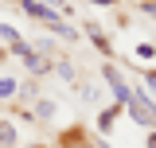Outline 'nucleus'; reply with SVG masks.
Wrapping results in <instances>:
<instances>
[{
	"label": "nucleus",
	"mask_w": 156,
	"mask_h": 148,
	"mask_svg": "<svg viewBox=\"0 0 156 148\" xmlns=\"http://www.w3.org/2000/svg\"><path fill=\"white\" fill-rule=\"evenodd\" d=\"M82 97H86V101H98L101 90H98V86H82Z\"/></svg>",
	"instance_id": "obj_15"
},
{
	"label": "nucleus",
	"mask_w": 156,
	"mask_h": 148,
	"mask_svg": "<svg viewBox=\"0 0 156 148\" xmlns=\"http://www.w3.org/2000/svg\"><path fill=\"white\" fill-rule=\"evenodd\" d=\"M117 4H121V0H117Z\"/></svg>",
	"instance_id": "obj_20"
},
{
	"label": "nucleus",
	"mask_w": 156,
	"mask_h": 148,
	"mask_svg": "<svg viewBox=\"0 0 156 148\" xmlns=\"http://www.w3.org/2000/svg\"><path fill=\"white\" fill-rule=\"evenodd\" d=\"M133 55H136V58H156V47H152V43H136Z\"/></svg>",
	"instance_id": "obj_13"
},
{
	"label": "nucleus",
	"mask_w": 156,
	"mask_h": 148,
	"mask_svg": "<svg viewBox=\"0 0 156 148\" xmlns=\"http://www.w3.org/2000/svg\"><path fill=\"white\" fill-rule=\"evenodd\" d=\"M55 117H58V101L39 93L35 101H31V121H55Z\"/></svg>",
	"instance_id": "obj_7"
},
{
	"label": "nucleus",
	"mask_w": 156,
	"mask_h": 148,
	"mask_svg": "<svg viewBox=\"0 0 156 148\" xmlns=\"http://www.w3.org/2000/svg\"><path fill=\"white\" fill-rule=\"evenodd\" d=\"M136 82H140V86H144V93H148V97L156 101V66H148V70H140V74H136Z\"/></svg>",
	"instance_id": "obj_12"
},
{
	"label": "nucleus",
	"mask_w": 156,
	"mask_h": 148,
	"mask_svg": "<svg viewBox=\"0 0 156 148\" xmlns=\"http://www.w3.org/2000/svg\"><path fill=\"white\" fill-rule=\"evenodd\" d=\"M0 39H4V47H8V51H12V55H16V58H23V55H31V43H27V39L20 35L16 27H12V23H4V19H0Z\"/></svg>",
	"instance_id": "obj_5"
},
{
	"label": "nucleus",
	"mask_w": 156,
	"mask_h": 148,
	"mask_svg": "<svg viewBox=\"0 0 156 148\" xmlns=\"http://www.w3.org/2000/svg\"><path fill=\"white\" fill-rule=\"evenodd\" d=\"M51 74H58L66 86H74V90H78V66L70 62V58H55V70H51Z\"/></svg>",
	"instance_id": "obj_10"
},
{
	"label": "nucleus",
	"mask_w": 156,
	"mask_h": 148,
	"mask_svg": "<svg viewBox=\"0 0 156 148\" xmlns=\"http://www.w3.org/2000/svg\"><path fill=\"white\" fill-rule=\"evenodd\" d=\"M125 113L133 117L136 125H144V129H156V101L144 93V86L136 82L133 93H129V101H125Z\"/></svg>",
	"instance_id": "obj_1"
},
{
	"label": "nucleus",
	"mask_w": 156,
	"mask_h": 148,
	"mask_svg": "<svg viewBox=\"0 0 156 148\" xmlns=\"http://www.w3.org/2000/svg\"><path fill=\"white\" fill-rule=\"evenodd\" d=\"M101 82L109 86V93H113V101H117V105H125V101H129V93H133V82L125 78V70H121L117 62H109V58L101 62Z\"/></svg>",
	"instance_id": "obj_2"
},
{
	"label": "nucleus",
	"mask_w": 156,
	"mask_h": 148,
	"mask_svg": "<svg viewBox=\"0 0 156 148\" xmlns=\"http://www.w3.org/2000/svg\"><path fill=\"white\" fill-rule=\"evenodd\" d=\"M20 62H23V70L31 74L35 82H39V78H47V74L55 70V58H51V55H43V51H35V47H31V55H23Z\"/></svg>",
	"instance_id": "obj_4"
},
{
	"label": "nucleus",
	"mask_w": 156,
	"mask_h": 148,
	"mask_svg": "<svg viewBox=\"0 0 156 148\" xmlns=\"http://www.w3.org/2000/svg\"><path fill=\"white\" fill-rule=\"evenodd\" d=\"M4 58H8V51H4V47H0V66H4Z\"/></svg>",
	"instance_id": "obj_18"
},
{
	"label": "nucleus",
	"mask_w": 156,
	"mask_h": 148,
	"mask_svg": "<svg viewBox=\"0 0 156 148\" xmlns=\"http://www.w3.org/2000/svg\"><path fill=\"white\" fill-rule=\"evenodd\" d=\"M144 148H156V129L148 132V144H144Z\"/></svg>",
	"instance_id": "obj_17"
},
{
	"label": "nucleus",
	"mask_w": 156,
	"mask_h": 148,
	"mask_svg": "<svg viewBox=\"0 0 156 148\" xmlns=\"http://www.w3.org/2000/svg\"><path fill=\"white\" fill-rule=\"evenodd\" d=\"M43 4H47V8H58V12H62V8H70V0H43Z\"/></svg>",
	"instance_id": "obj_16"
},
{
	"label": "nucleus",
	"mask_w": 156,
	"mask_h": 148,
	"mask_svg": "<svg viewBox=\"0 0 156 148\" xmlns=\"http://www.w3.org/2000/svg\"><path fill=\"white\" fill-rule=\"evenodd\" d=\"M82 35L94 43V51H98L101 58H113V43H109V35H105V27H101V23L86 19V23H82Z\"/></svg>",
	"instance_id": "obj_3"
},
{
	"label": "nucleus",
	"mask_w": 156,
	"mask_h": 148,
	"mask_svg": "<svg viewBox=\"0 0 156 148\" xmlns=\"http://www.w3.org/2000/svg\"><path fill=\"white\" fill-rule=\"evenodd\" d=\"M31 148H43V144H31Z\"/></svg>",
	"instance_id": "obj_19"
},
{
	"label": "nucleus",
	"mask_w": 156,
	"mask_h": 148,
	"mask_svg": "<svg viewBox=\"0 0 156 148\" xmlns=\"http://www.w3.org/2000/svg\"><path fill=\"white\" fill-rule=\"evenodd\" d=\"M4 101H20V78L16 74H0V105Z\"/></svg>",
	"instance_id": "obj_9"
},
{
	"label": "nucleus",
	"mask_w": 156,
	"mask_h": 148,
	"mask_svg": "<svg viewBox=\"0 0 156 148\" xmlns=\"http://www.w3.org/2000/svg\"><path fill=\"white\" fill-rule=\"evenodd\" d=\"M20 132H16V121H0V148H16Z\"/></svg>",
	"instance_id": "obj_11"
},
{
	"label": "nucleus",
	"mask_w": 156,
	"mask_h": 148,
	"mask_svg": "<svg viewBox=\"0 0 156 148\" xmlns=\"http://www.w3.org/2000/svg\"><path fill=\"white\" fill-rule=\"evenodd\" d=\"M43 35H51V39H66V43H78L82 27L66 23V19H51V23H43Z\"/></svg>",
	"instance_id": "obj_6"
},
{
	"label": "nucleus",
	"mask_w": 156,
	"mask_h": 148,
	"mask_svg": "<svg viewBox=\"0 0 156 148\" xmlns=\"http://www.w3.org/2000/svg\"><path fill=\"white\" fill-rule=\"evenodd\" d=\"M140 16L156 23V0H140Z\"/></svg>",
	"instance_id": "obj_14"
},
{
	"label": "nucleus",
	"mask_w": 156,
	"mask_h": 148,
	"mask_svg": "<svg viewBox=\"0 0 156 148\" xmlns=\"http://www.w3.org/2000/svg\"><path fill=\"white\" fill-rule=\"evenodd\" d=\"M121 113H125V105H117V101H113V105H105V109H98V136H109Z\"/></svg>",
	"instance_id": "obj_8"
}]
</instances>
